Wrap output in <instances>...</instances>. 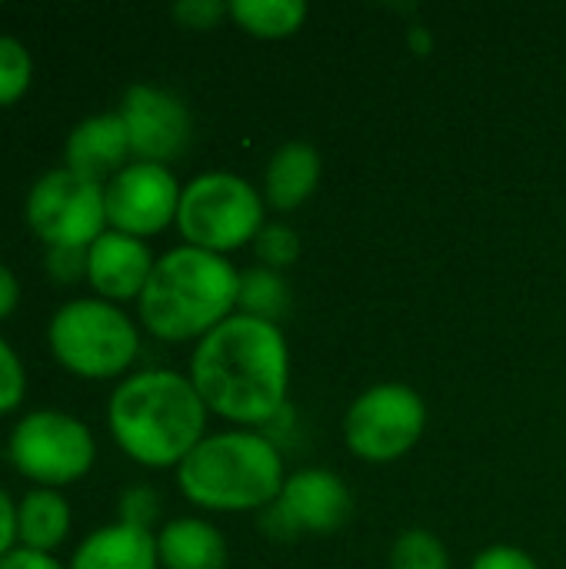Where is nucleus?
Masks as SVG:
<instances>
[{"instance_id": "3", "label": "nucleus", "mask_w": 566, "mask_h": 569, "mask_svg": "<svg viewBox=\"0 0 566 569\" xmlns=\"http://www.w3.org/2000/svg\"><path fill=\"white\" fill-rule=\"evenodd\" d=\"M240 270L197 247H173L157 257L137 300L140 327L163 343H197L237 313Z\"/></svg>"}, {"instance_id": "30", "label": "nucleus", "mask_w": 566, "mask_h": 569, "mask_svg": "<svg viewBox=\"0 0 566 569\" xmlns=\"http://www.w3.org/2000/svg\"><path fill=\"white\" fill-rule=\"evenodd\" d=\"M17 550V503L13 497L0 487V560Z\"/></svg>"}, {"instance_id": "20", "label": "nucleus", "mask_w": 566, "mask_h": 569, "mask_svg": "<svg viewBox=\"0 0 566 569\" xmlns=\"http://www.w3.org/2000/svg\"><path fill=\"white\" fill-rule=\"evenodd\" d=\"M290 307V287L277 270L267 267H250L240 273V297H237V313L270 320L277 323Z\"/></svg>"}, {"instance_id": "28", "label": "nucleus", "mask_w": 566, "mask_h": 569, "mask_svg": "<svg viewBox=\"0 0 566 569\" xmlns=\"http://www.w3.org/2000/svg\"><path fill=\"white\" fill-rule=\"evenodd\" d=\"M467 569H540L537 560L520 550V547H510V543H497V547H487L474 557V563Z\"/></svg>"}, {"instance_id": "15", "label": "nucleus", "mask_w": 566, "mask_h": 569, "mask_svg": "<svg viewBox=\"0 0 566 569\" xmlns=\"http://www.w3.org/2000/svg\"><path fill=\"white\" fill-rule=\"evenodd\" d=\"M67 569H160L157 533L120 520L107 523L77 543Z\"/></svg>"}, {"instance_id": "18", "label": "nucleus", "mask_w": 566, "mask_h": 569, "mask_svg": "<svg viewBox=\"0 0 566 569\" xmlns=\"http://www.w3.org/2000/svg\"><path fill=\"white\" fill-rule=\"evenodd\" d=\"M70 527H73V513L63 490L30 487L17 500V547L53 553L57 547L67 543Z\"/></svg>"}, {"instance_id": "9", "label": "nucleus", "mask_w": 566, "mask_h": 569, "mask_svg": "<svg viewBox=\"0 0 566 569\" xmlns=\"http://www.w3.org/2000/svg\"><path fill=\"white\" fill-rule=\"evenodd\" d=\"M427 430V403L414 387L377 383L364 390L344 413V440L367 463H394L407 457Z\"/></svg>"}, {"instance_id": "13", "label": "nucleus", "mask_w": 566, "mask_h": 569, "mask_svg": "<svg viewBox=\"0 0 566 569\" xmlns=\"http://www.w3.org/2000/svg\"><path fill=\"white\" fill-rule=\"evenodd\" d=\"M157 257L150 253L147 240L127 237L120 230H103L90 247H87V283L93 297L110 300L117 307L137 303Z\"/></svg>"}, {"instance_id": "27", "label": "nucleus", "mask_w": 566, "mask_h": 569, "mask_svg": "<svg viewBox=\"0 0 566 569\" xmlns=\"http://www.w3.org/2000/svg\"><path fill=\"white\" fill-rule=\"evenodd\" d=\"M47 273L57 283L87 280V250H73V247H53V250H47Z\"/></svg>"}, {"instance_id": "5", "label": "nucleus", "mask_w": 566, "mask_h": 569, "mask_svg": "<svg viewBox=\"0 0 566 569\" xmlns=\"http://www.w3.org/2000/svg\"><path fill=\"white\" fill-rule=\"evenodd\" d=\"M50 357L80 380H123L140 357L137 320L100 297H73L47 320Z\"/></svg>"}, {"instance_id": "7", "label": "nucleus", "mask_w": 566, "mask_h": 569, "mask_svg": "<svg viewBox=\"0 0 566 569\" xmlns=\"http://www.w3.org/2000/svg\"><path fill=\"white\" fill-rule=\"evenodd\" d=\"M10 467L43 490H63L80 483L97 463L93 430L63 410H30L7 437Z\"/></svg>"}, {"instance_id": "4", "label": "nucleus", "mask_w": 566, "mask_h": 569, "mask_svg": "<svg viewBox=\"0 0 566 569\" xmlns=\"http://www.w3.org/2000/svg\"><path fill=\"white\" fill-rule=\"evenodd\" d=\"M287 483L277 443L257 430L207 433L177 467L183 500L207 513L267 510Z\"/></svg>"}, {"instance_id": "23", "label": "nucleus", "mask_w": 566, "mask_h": 569, "mask_svg": "<svg viewBox=\"0 0 566 569\" xmlns=\"http://www.w3.org/2000/svg\"><path fill=\"white\" fill-rule=\"evenodd\" d=\"M254 253H257L260 267L280 273V270H287V267L297 263V257H300V237L287 223H264V230L254 240Z\"/></svg>"}, {"instance_id": "16", "label": "nucleus", "mask_w": 566, "mask_h": 569, "mask_svg": "<svg viewBox=\"0 0 566 569\" xmlns=\"http://www.w3.org/2000/svg\"><path fill=\"white\" fill-rule=\"evenodd\" d=\"M320 173H324V163H320V153L317 147L304 143V140H290L284 143L270 163H267V173H264V203L287 213V210H297L300 203H307L320 183Z\"/></svg>"}, {"instance_id": "10", "label": "nucleus", "mask_w": 566, "mask_h": 569, "mask_svg": "<svg viewBox=\"0 0 566 569\" xmlns=\"http://www.w3.org/2000/svg\"><path fill=\"white\" fill-rule=\"evenodd\" d=\"M354 513V497L347 483L324 467L297 470L287 477L280 497L264 510V530L277 540L294 537H330Z\"/></svg>"}, {"instance_id": "31", "label": "nucleus", "mask_w": 566, "mask_h": 569, "mask_svg": "<svg viewBox=\"0 0 566 569\" xmlns=\"http://www.w3.org/2000/svg\"><path fill=\"white\" fill-rule=\"evenodd\" d=\"M20 307V280L17 273L0 260V323H7Z\"/></svg>"}, {"instance_id": "26", "label": "nucleus", "mask_w": 566, "mask_h": 569, "mask_svg": "<svg viewBox=\"0 0 566 569\" xmlns=\"http://www.w3.org/2000/svg\"><path fill=\"white\" fill-rule=\"evenodd\" d=\"M160 513V500L150 487H130L120 497V523L140 527V530H153V520Z\"/></svg>"}, {"instance_id": "24", "label": "nucleus", "mask_w": 566, "mask_h": 569, "mask_svg": "<svg viewBox=\"0 0 566 569\" xmlns=\"http://www.w3.org/2000/svg\"><path fill=\"white\" fill-rule=\"evenodd\" d=\"M27 397V370L10 340L0 337V417L17 413Z\"/></svg>"}, {"instance_id": "1", "label": "nucleus", "mask_w": 566, "mask_h": 569, "mask_svg": "<svg viewBox=\"0 0 566 569\" xmlns=\"http://www.w3.org/2000/svg\"><path fill=\"white\" fill-rule=\"evenodd\" d=\"M187 377L220 420L237 427L270 423L287 407L290 390L287 337L270 320L234 313L197 340Z\"/></svg>"}, {"instance_id": "14", "label": "nucleus", "mask_w": 566, "mask_h": 569, "mask_svg": "<svg viewBox=\"0 0 566 569\" xmlns=\"http://www.w3.org/2000/svg\"><path fill=\"white\" fill-rule=\"evenodd\" d=\"M133 160V150H130V137H127V127L120 120V113H93V117H83L70 133H67V143H63V167L87 177V180H97V183H107L110 177H117L127 163Z\"/></svg>"}, {"instance_id": "6", "label": "nucleus", "mask_w": 566, "mask_h": 569, "mask_svg": "<svg viewBox=\"0 0 566 569\" xmlns=\"http://www.w3.org/2000/svg\"><path fill=\"white\" fill-rule=\"evenodd\" d=\"M264 193L250 180L230 170H210L183 183L177 230L187 247L227 257L257 240L264 230Z\"/></svg>"}, {"instance_id": "22", "label": "nucleus", "mask_w": 566, "mask_h": 569, "mask_svg": "<svg viewBox=\"0 0 566 569\" xmlns=\"http://www.w3.org/2000/svg\"><path fill=\"white\" fill-rule=\"evenodd\" d=\"M33 83V57L23 40L0 33V107H13Z\"/></svg>"}, {"instance_id": "21", "label": "nucleus", "mask_w": 566, "mask_h": 569, "mask_svg": "<svg viewBox=\"0 0 566 569\" xmlns=\"http://www.w3.org/2000/svg\"><path fill=\"white\" fill-rule=\"evenodd\" d=\"M390 569H450V553L437 533L414 527L390 547Z\"/></svg>"}, {"instance_id": "17", "label": "nucleus", "mask_w": 566, "mask_h": 569, "mask_svg": "<svg viewBox=\"0 0 566 569\" xmlns=\"http://www.w3.org/2000/svg\"><path fill=\"white\" fill-rule=\"evenodd\" d=\"M160 569H227L224 533L200 517H177L157 530Z\"/></svg>"}, {"instance_id": "25", "label": "nucleus", "mask_w": 566, "mask_h": 569, "mask_svg": "<svg viewBox=\"0 0 566 569\" xmlns=\"http://www.w3.org/2000/svg\"><path fill=\"white\" fill-rule=\"evenodd\" d=\"M224 17H230V3H220V0H180V3H173V20L187 30H214Z\"/></svg>"}, {"instance_id": "32", "label": "nucleus", "mask_w": 566, "mask_h": 569, "mask_svg": "<svg viewBox=\"0 0 566 569\" xmlns=\"http://www.w3.org/2000/svg\"><path fill=\"white\" fill-rule=\"evenodd\" d=\"M410 43H414V50H417V53H430V47H434V37H430L424 27H414V30H410Z\"/></svg>"}, {"instance_id": "2", "label": "nucleus", "mask_w": 566, "mask_h": 569, "mask_svg": "<svg viewBox=\"0 0 566 569\" xmlns=\"http://www.w3.org/2000/svg\"><path fill=\"white\" fill-rule=\"evenodd\" d=\"M207 403L187 373L137 370L123 377L107 400V427L113 443L140 467H180L207 437Z\"/></svg>"}, {"instance_id": "12", "label": "nucleus", "mask_w": 566, "mask_h": 569, "mask_svg": "<svg viewBox=\"0 0 566 569\" xmlns=\"http://www.w3.org/2000/svg\"><path fill=\"white\" fill-rule=\"evenodd\" d=\"M117 113L127 127L133 160L167 167L190 147L193 117L173 90L153 83H133L123 90Z\"/></svg>"}, {"instance_id": "8", "label": "nucleus", "mask_w": 566, "mask_h": 569, "mask_svg": "<svg viewBox=\"0 0 566 569\" xmlns=\"http://www.w3.org/2000/svg\"><path fill=\"white\" fill-rule=\"evenodd\" d=\"M23 220L30 233L43 243V250H87L107 230L103 183L87 180L67 167L47 170L27 190Z\"/></svg>"}, {"instance_id": "19", "label": "nucleus", "mask_w": 566, "mask_h": 569, "mask_svg": "<svg viewBox=\"0 0 566 569\" xmlns=\"http://www.w3.org/2000/svg\"><path fill=\"white\" fill-rule=\"evenodd\" d=\"M304 0H230V20L260 40H280L304 27L307 20Z\"/></svg>"}, {"instance_id": "11", "label": "nucleus", "mask_w": 566, "mask_h": 569, "mask_svg": "<svg viewBox=\"0 0 566 569\" xmlns=\"http://www.w3.org/2000/svg\"><path fill=\"white\" fill-rule=\"evenodd\" d=\"M183 183L163 163L130 160L117 177L103 183L107 227L127 237L147 240L177 223Z\"/></svg>"}, {"instance_id": "29", "label": "nucleus", "mask_w": 566, "mask_h": 569, "mask_svg": "<svg viewBox=\"0 0 566 569\" xmlns=\"http://www.w3.org/2000/svg\"><path fill=\"white\" fill-rule=\"evenodd\" d=\"M0 569H67L53 553H37V550H10L3 560H0Z\"/></svg>"}]
</instances>
